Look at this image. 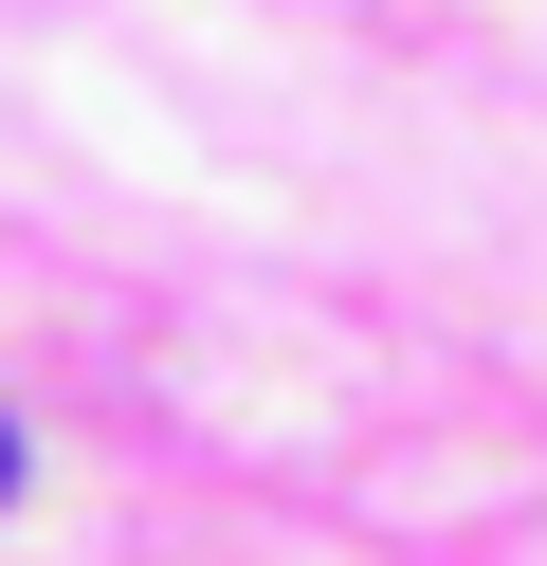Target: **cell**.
Returning a JSON list of instances; mask_svg holds the SVG:
<instances>
[{"label": "cell", "mask_w": 547, "mask_h": 566, "mask_svg": "<svg viewBox=\"0 0 547 566\" xmlns=\"http://www.w3.org/2000/svg\"><path fill=\"white\" fill-rule=\"evenodd\" d=\"M0 493H19V420H0Z\"/></svg>", "instance_id": "1"}]
</instances>
